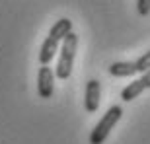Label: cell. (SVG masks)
Here are the masks:
<instances>
[{"mask_svg":"<svg viewBox=\"0 0 150 144\" xmlns=\"http://www.w3.org/2000/svg\"><path fill=\"white\" fill-rule=\"evenodd\" d=\"M76 51H78V35L76 33H67L62 39L61 45V56H59V64H57L55 74L61 80H67L72 74V66H74V59H76Z\"/></svg>","mask_w":150,"mask_h":144,"instance_id":"6da1fadb","label":"cell"},{"mask_svg":"<svg viewBox=\"0 0 150 144\" xmlns=\"http://www.w3.org/2000/svg\"><path fill=\"white\" fill-rule=\"evenodd\" d=\"M121 117H123V109L119 105L109 107L107 113L101 117V121L92 128V133H90V144H103L105 142V138L111 133V128L121 121Z\"/></svg>","mask_w":150,"mask_h":144,"instance_id":"7a4b0ae2","label":"cell"},{"mask_svg":"<svg viewBox=\"0 0 150 144\" xmlns=\"http://www.w3.org/2000/svg\"><path fill=\"white\" fill-rule=\"evenodd\" d=\"M55 92V74L47 64H41L37 72V94L43 100H49Z\"/></svg>","mask_w":150,"mask_h":144,"instance_id":"3957f363","label":"cell"},{"mask_svg":"<svg viewBox=\"0 0 150 144\" xmlns=\"http://www.w3.org/2000/svg\"><path fill=\"white\" fill-rule=\"evenodd\" d=\"M148 88H150V70H146V72H142V76H140L139 80H134V82L129 84L127 88H123L121 100L123 101H133Z\"/></svg>","mask_w":150,"mask_h":144,"instance_id":"277c9868","label":"cell"},{"mask_svg":"<svg viewBox=\"0 0 150 144\" xmlns=\"http://www.w3.org/2000/svg\"><path fill=\"white\" fill-rule=\"evenodd\" d=\"M100 95H101V86L98 80H90L86 84V95H84V107L88 113H96L100 107Z\"/></svg>","mask_w":150,"mask_h":144,"instance_id":"5b68a950","label":"cell"},{"mask_svg":"<svg viewBox=\"0 0 150 144\" xmlns=\"http://www.w3.org/2000/svg\"><path fill=\"white\" fill-rule=\"evenodd\" d=\"M59 39H55L53 35H49V37L43 41V45H41V51H39V62L41 64H49L51 61H53V56H55V53L59 51Z\"/></svg>","mask_w":150,"mask_h":144,"instance_id":"8992f818","label":"cell"},{"mask_svg":"<svg viewBox=\"0 0 150 144\" xmlns=\"http://www.w3.org/2000/svg\"><path fill=\"white\" fill-rule=\"evenodd\" d=\"M137 64L134 62H127V61H119V62H113L109 66V74L117 78H129V76H134L137 74Z\"/></svg>","mask_w":150,"mask_h":144,"instance_id":"52a82bcc","label":"cell"},{"mask_svg":"<svg viewBox=\"0 0 150 144\" xmlns=\"http://www.w3.org/2000/svg\"><path fill=\"white\" fill-rule=\"evenodd\" d=\"M134 64H137V70H139V72L150 70V51H146L144 55H140L139 59L134 61Z\"/></svg>","mask_w":150,"mask_h":144,"instance_id":"ba28073f","label":"cell"},{"mask_svg":"<svg viewBox=\"0 0 150 144\" xmlns=\"http://www.w3.org/2000/svg\"><path fill=\"white\" fill-rule=\"evenodd\" d=\"M137 10L140 16H148L150 14V0H137Z\"/></svg>","mask_w":150,"mask_h":144,"instance_id":"9c48e42d","label":"cell"}]
</instances>
